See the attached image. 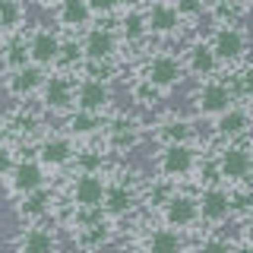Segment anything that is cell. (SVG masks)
Segmentation results:
<instances>
[{
	"label": "cell",
	"mask_w": 253,
	"mask_h": 253,
	"mask_svg": "<svg viewBox=\"0 0 253 253\" xmlns=\"http://www.w3.org/2000/svg\"><path fill=\"white\" fill-rule=\"evenodd\" d=\"M32 63V54H29V44H26V35H10L0 47V67L3 73H13V70H22Z\"/></svg>",
	"instance_id": "29"
},
{
	"label": "cell",
	"mask_w": 253,
	"mask_h": 253,
	"mask_svg": "<svg viewBox=\"0 0 253 253\" xmlns=\"http://www.w3.org/2000/svg\"><path fill=\"white\" fill-rule=\"evenodd\" d=\"M234 253H253V241H244L241 247H234Z\"/></svg>",
	"instance_id": "44"
},
{
	"label": "cell",
	"mask_w": 253,
	"mask_h": 253,
	"mask_svg": "<svg viewBox=\"0 0 253 253\" xmlns=\"http://www.w3.org/2000/svg\"><path fill=\"white\" fill-rule=\"evenodd\" d=\"M79 44H83L85 63H108V60H117V54H121V35L105 19H95L79 35Z\"/></svg>",
	"instance_id": "5"
},
{
	"label": "cell",
	"mask_w": 253,
	"mask_h": 253,
	"mask_svg": "<svg viewBox=\"0 0 253 253\" xmlns=\"http://www.w3.org/2000/svg\"><path fill=\"white\" fill-rule=\"evenodd\" d=\"M180 60H184V70H187V73H190V76H196L200 83H206V79H215L218 70H225V67H221V60H218V54L212 51L209 38L190 42Z\"/></svg>",
	"instance_id": "17"
},
{
	"label": "cell",
	"mask_w": 253,
	"mask_h": 253,
	"mask_svg": "<svg viewBox=\"0 0 253 253\" xmlns=\"http://www.w3.org/2000/svg\"><path fill=\"white\" fill-rule=\"evenodd\" d=\"M51 209H54V190L51 187H42V190L22 196V200L16 203V215L26 221V225H32V221H44L47 215H51Z\"/></svg>",
	"instance_id": "27"
},
{
	"label": "cell",
	"mask_w": 253,
	"mask_h": 253,
	"mask_svg": "<svg viewBox=\"0 0 253 253\" xmlns=\"http://www.w3.org/2000/svg\"><path fill=\"white\" fill-rule=\"evenodd\" d=\"M133 253H149V250H146V247H139V250H133Z\"/></svg>",
	"instance_id": "47"
},
{
	"label": "cell",
	"mask_w": 253,
	"mask_h": 253,
	"mask_svg": "<svg viewBox=\"0 0 253 253\" xmlns=\"http://www.w3.org/2000/svg\"><path fill=\"white\" fill-rule=\"evenodd\" d=\"M26 22V3L22 0H0V29L6 35H19Z\"/></svg>",
	"instance_id": "33"
},
{
	"label": "cell",
	"mask_w": 253,
	"mask_h": 253,
	"mask_svg": "<svg viewBox=\"0 0 253 253\" xmlns=\"http://www.w3.org/2000/svg\"><path fill=\"white\" fill-rule=\"evenodd\" d=\"M26 44H29L32 63H38V67H44V70L47 67H57L60 44H63V32L57 26H44V22H38V26L29 29Z\"/></svg>",
	"instance_id": "10"
},
{
	"label": "cell",
	"mask_w": 253,
	"mask_h": 253,
	"mask_svg": "<svg viewBox=\"0 0 253 253\" xmlns=\"http://www.w3.org/2000/svg\"><path fill=\"white\" fill-rule=\"evenodd\" d=\"M16 162H19V155H16V146H0V177H6Z\"/></svg>",
	"instance_id": "41"
},
{
	"label": "cell",
	"mask_w": 253,
	"mask_h": 253,
	"mask_svg": "<svg viewBox=\"0 0 253 253\" xmlns=\"http://www.w3.org/2000/svg\"><path fill=\"white\" fill-rule=\"evenodd\" d=\"M193 111L200 117H212L215 121L218 114H225L228 108L237 101V95H234V89H231V83L228 79H206V83H200V89L193 92Z\"/></svg>",
	"instance_id": "7"
},
{
	"label": "cell",
	"mask_w": 253,
	"mask_h": 253,
	"mask_svg": "<svg viewBox=\"0 0 253 253\" xmlns=\"http://www.w3.org/2000/svg\"><path fill=\"white\" fill-rule=\"evenodd\" d=\"M215 174L221 184H247L250 174H253V149L247 146L244 139L237 142H221V149L215 152Z\"/></svg>",
	"instance_id": "3"
},
{
	"label": "cell",
	"mask_w": 253,
	"mask_h": 253,
	"mask_svg": "<svg viewBox=\"0 0 253 253\" xmlns=\"http://www.w3.org/2000/svg\"><path fill=\"white\" fill-rule=\"evenodd\" d=\"M146 22H149V35L162 38V42H171V38L180 35V29L187 26L177 13V3L174 0H152L146 6Z\"/></svg>",
	"instance_id": "16"
},
{
	"label": "cell",
	"mask_w": 253,
	"mask_h": 253,
	"mask_svg": "<svg viewBox=\"0 0 253 253\" xmlns=\"http://www.w3.org/2000/svg\"><path fill=\"white\" fill-rule=\"evenodd\" d=\"M101 139H105V149L114 155H126L142 142V124L133 114H114L105 121V130H101Z\"/></svg>",
	"instance_id": "9"
},
{
	"label": "cell",
	"mask_w": 253,
	"mask_h": 253,
	"mask_svg": "<svg viewBox=\"0 0 253 253\" xmlns=\"http://www.w3.org/2000/svg\"><path fill=\"white\" fill-rule=\"evenodd\" d=\"M231 209H234V212H244V215L253 209V193H250L244 184L231 190Z\"/></svg>",
	"instance_id": "39"
},
{
	"label": "cell",
	"mask_w": 253,
	"mask_h": 253,
	"mask_svg": "<svg viewBox=\"0 0 253 253\" xmlns=\"http://www.w3.org/2000/svg\"><path fill=\"white\" fill-rule=\"evenodd\" d=\"M6 38H10V35H6V32L0 29V47H3V42H6Z\"/></svg>",
	"instance_id": "46"
},
{
	"label": "cell",
	"mask_w": 253,
	"mask_h": 253,
	"mask_svg": "<svg viewBox=\"0 0 253 253\" xmlns=\"http://www.w3.org/2000/svg\"><path fill=\"white\" fill-rule=\"evenodd\" d=\"M162 221L174 231H187V228L200 225V200L193 193H184V190H174L168 196V203L162 206Z\"/></svg>",
	"instance_id": "15"
},
{
	"label": "cell",
	"mask_w": 253,
	"mask_h": 253,
	"mask_svg": "<svg viewBox=\"0 0 253 253\" xmlns=\"http://www.w3.org/2000/svg\"><path fill=\"white\" fill-rule=\"evenodd\" d=\"M95 19H111V16H121V0H89Z\"/></svg>",
	"instance_id": "38"
},
{
	"label": "cell",
	"mask_w": 253,
	"mask_h": 253,
	"mask_svg": "<svg viewBox=\"0 0 253 253\" xmlns=\"http://www.w3.org/2000/svg\"><path fill=\"white\" fill-rule=\"evenodd\" d=\"M6 190H10V196H16V200H22V196L35 193V190L47 187V168L38 158H19L16 162V168L6 174Z\"/></svg>",
	"instance_id": "14"
},
{
	"label": "cell",
	"mask_w": 253,
	"mask_h": 253,
	"mask_svg": "<svg viewBox=\"0 0 253 253\" xmlns=\"http://www.w3.org/2000/svg\"><path fill=\"white\" fill-rule=\"evenodd\" d=\"M76 171H85V174H108V149L105 146H85L79 149L76 158H73Z\"/></svg>",
	"instance_id": "31"
},
{
	"label": "cell",
	"mask_w": 253,
	"mask_h": 253,
	"mask_svg": "<svg viewBox=\"0 0 253 253\" xmlns=\"http://www.w3.org/2000/svg\"><path fill=\"white\" fill-rule=\"evenodd\" d=\"M209 44L218 54L221 67L228 70L234 63H241L244 54H247V32L237 26V22H215L209 32Z\"/></svg>",
	"instance_id": "8"
},
{
	"label": "cell",
	"mask_w": 253,
	"mask_h": 253,
	"mask_svg": "<svg viewBox=\"0 0 253 253\" xmlns=\"http://www.w3.org/2000/svg\"><path fill=\"white\" fill-rule=\"evenodd\" d=\"M130 95H133V101L136 105H142V108H155L158 101L165 98V92H158L152 83H146L142 76H136V83L130 85Z\"/></svg>",
	"instance_id": "35"
},
{
	"label": "cell",
	"mask_w": 253,
	"mask_h": 253,
	"mask_svg": "<svg viewBox=\"0 0 253 253\" xmlns=\"http://www.w3.org/2000/svg\"><path fill=\"white\" fill-rule=\"evenodd\" d=\"M85 63V54H83V44H79L76 35H63V44H60V57H57V70L63 73H79Z\"/></svg>",
	"instance_id": "32"
},
{
	"label": "cell",
	"mask_w": 253,
	"mask_h": 253,
	"mask_svg": "<svg viewBox=\"0 0 253 253\" xmlns=\"http://www.w3.org/2000/svg\"><path fill=\"white\" fill-rule=\"evenodd\" d=\"M196 253H234V247L228 244V237L212 234V237H206L200 247H196Z\"/></svg>",
	"instance_id": "40"
},
{
	"label": "cell",
	"mask_w": 253,
	"mask_h": 253,
	"mask_svg": "<svg viewBox=\"0 0 253 253\" xmlns=\"http://www.w3.org/2000/svg\"><path fill=\"white\" fill-rule=\"evenodd\" d=\"M136 203H142V187L136 184V174L133 171H124V168H114L108 174V190H105V215L114 221V218H124L136 209Z\"/></svg>",
	"instance_id": "2"
},
{
	"label": "cell",
	"mask_w": 253,
	"mask_h": 253,
	"mask_svg": "<svg viewBox=\"0 0 253 253\" xmlns=\"http://www.w3.org/2000/svg\"><path fill=\"white\" fill-rule=\"evenodd\" d=\"M196 200H200V218L206 225H225V221L234 215L231 190H228V184H221V180L206 184L200 193H196Z\"/></svg>",
	"instance_id": "13"
},
{
	"label": "cell",
	"mask_w": 253,
	"mask_h": 253,
	"mask_svg": "<svg viewBox=\"0 0 253 253\" xmlns=\"http://www.w3.org/2000/svg\"><path fill=\"white\" fill-rule=\"evenodd\" d=\"M215 136L221 142H237V139H244L250 133V126H253V111L244 105V101H234L231 108L225 111V114H218L215 117Z\"/></svg>",
	"instance_id": "20"
},
{
	"label": "cell",
	"mask_w": 253,
	"mask_h": 253,
	"mask_svg": "<svg viewBox=\"0 0 253 253\" xmlns=\"http://www.w3.org/2000/svg\"><path fill=\"white\" fill-rule=\"evenodd\" d=\"M152 139L158 142V146H180V142H196L200 133H196L193 121L177 117V114H168V117H162V121L155 124Z\"/></svg>",
	"instance_id": "24"
},
{
	"label": "cell",
	"mask_w": 253,
	"mask_h": 253,
	"mask_svg": "<svg viewBox=\"0 0 253 253\" xmlns=\"http://www.w3.org/2000/svg\"><path fill=\"white\" fill-rule=\"evenodd\" d=\"M196 171H203V155L196 149V142H180V146H158L155 152V174L168 184L193 177Z\"/></svg>",
	"instance_id": "1"
},
{
	"label": "cell",
	"mask_w": 253,
	"mask_h": 253,
	"mask_svg": "<svg viewBox=\"0 0 253 253\" xmlns=\"http://www.w3.org/2000/svg\"><path fill=\"white\" fill-rule=\"evenodd\" d=\"M105 114H92V111H70L67 114V124H63V133H70L73 139H92L105 130Z\"/></svg>",
	"instance_id": "28"
},
{
	"label": "cell",
	"mask_w": 253,
	"mask_h": 253,
	"mask_svg": "<svg viewBox=\"0 0 253 253\" xmlns=\"http://www.w3.org/2000/svg\"><path fill=\"white\" fill-rule=\"evenodd\" d=\"M76 152H79V146L70 133H44V139L35 146V158L47 171H60L67 165H73Z\"/></svg>",
	"instance_id": "12"
},
{
	"label": "cell",
	"mask_w": 253,
	"mask_h": 253,
	"mask_svg": "<svg viewBox=\"0 0 253 253\" xmlns=\"http://www.w3.org/2000/svg\"><path fill=\"white\" fill-rule=\"evenodd\" d=\"M244 237H247V241H253V209L244 215Z\"/></svg>",
	"instance_id": "43"
},
{
	"label": "cell",
	"mask_w": 253,
	"mask_h": 253,
	"mask_svg": "<svg viewBox=\"0 0 253 253\" xmlns=\"http://www.w3.org/2000/svg\"><path fill=\"white\" fill-rule=\"evenodd\" d=\"M139 76L146 79V83H152L158 92L168 95L171 89H177V85L184 83L187 70H184V60H180L177 54H171V51H155V54H149V57L142 60Z\"/></svg>",
	"instance_id": "4"
},
{
	"label": "cell",
	"mask_w": 253,
	"mask_h": 253,
	"mask_svg": "<svg viewBox=\"0 0 253 253\" xmlns=\"http://www.w3.org/2000/svg\"><path fill=\"white\" fill-rule=\"evenodd\" d=\"M174 184H168V180H162V177H155L149 187H142V203L146 206H152V209H162L165 203H168V196L174 193Z\"/></svg>",
	"instance_id": "34"
},
{
	"label": "cell",
	"mask_w": 253,
	"mask_h": 253,
	"mask_svg": "<svg viewBox=\"0 0 253 253\" xmlns=\"http://www.w3.org/2000/svg\"><path fill=\"white\" fill-rule=\"evenodd\" d=\"M38 101L51 114H70V111H76V76L63 73V70H51L42 92H38Z\"/></svg>",
	"instance_id": "6"
},
{
	"label": "cell",
	"mask_w": 253,
	"mask_h": 253,
	"mask_svg": "<svg viewBox=\"0 0 253 253\" xmlns=\"http://www.w3.org/2000/svg\"><path fill=\"white\" fill-rule=\"evenodd\" d=\"M114 29L121 35V44H126V47H139L152 38L149 35V22H146V10H121Z\"/></svg>",
	"instance_id": "25"
},
{
	"label": "cell",
	"mask_w": 253,
	"mask_h": 253,
	"mask_svg": "<svg viewBox=\"0 0 253 253\" xmlns=\"http://www.w3.org/2000/svg\"><path fill=\"white\" fill-rule=\"evenodd\" d=\"M177 3V13L184 22H200L206 13H209V3L206 0H174Z\"/></svg>",
	"instance_id": "36"
},
{
	"label": "cell",
	"mask_w": 253,
	"mask_h": 253,
	"mask_svg": "<svg viewBox=\"0 0 253 253\" xmlns=\"http://www.w3.org/2000/svg\"><path fill=\"white\" fill-rule=\"evenodd\" d=\"M54 19H57V29L63 35L79 38L95 22V13H92L89 0H60V3L54 6Z\"/></svg>",
	"instance_id": "18"
},
{
	"label": "cell",
	"mask_w": 253,
	"mask_h": 253,
	"mask_svg": "<svg viewBox=\"0 0 253 253\" xmlns=\"http://www.w3.org/2000/svg\"><path fill=\"white\" fill-rule=\"evenodd\" d=\"M3 133L10 136L16 146H26V142L44 139V130H42V117H38V111H26V108H16L10 117H6L3 124Z\"/></svg>",
	"instance_id": "23"
},
{
	"label": "cell",
	"mask_w": 253,
	"mask_h": 253,
	"mask_svg": "<svg viewBox=\"0 0 253 253\" xmlns=\"http://www.w3.org/2000/svg\"><path fill=\"white\" fill-rule=\"evenodd\" d=\"M149 3H152V0H121L124 10H146Z\"/></svg>",
	"instance_id": "42"
},
{
	"label": "cell",
	"mask_w": 253,
	"mask_h": 253,
	"mask_svg": "<svg viewBox=\"0 0 253 253\" xmlns=\"http://www.w3.org/2000/svg\"><path fill=\"white\" fill-rule=\"evenodd\" d=\"M76 108L79 111H92V114H105L111 108V85L105 79L79 76L76 79Z\"/></svg>",
	"instance_id": "22"
},
{
	"label": "cell",
	"mask_w": 253,
	"mask_h": 253,
	"mask_svg": "<svg viewBox=\"0 0 253 253\" xmlns=\"http://www.w3.org/2000/svg\"><path fill=\"white\" fill-rule=\"evenodd\" d=\"M76 247L83 253H98L101 247L111 244V218H98V221H89V225H76L70 228Z\"/></svg>",
	"instance_id": "26"
},
{
	"label": "cell",
	"mask_w": 253,
	"mask_h": 253,
	"mask_svg": "<svg viewBox=\"0 0 253 253\" xmlns=\"http://www.w3.org/2000/svg\"><path fill=\"white\" fill-rule=\"evenodd\" d=\"M149 253H184V237L180 231H174V228H152V231L146 234V244H142Z\"/></svg>",
	"instance_id": "30"
},
{
	"label": "cell",
	"mask_w": 253,
	"mask_h": 253,
	"mask_svg": "<svg viewBox=\"0 0 253 253\" xmlns=\"http://www.w3.org/2000/svg\"><path fill=\"white\" fill-rule=\"evenodd\" d=\"M231 89L237 98H244V101H253V63H247V67L241 70L234 79H231Z\"/></svg>",
	"instance_id": "37"
},
{
	"label": "cell",
	"mask_w": 253,
	"mask_h": 253,
	"mask_svg": "<svg viewBox=\"0 0 253 253\" xmlns=\"http://www.w3.org/2000/svg\"><path fill=\"white\" fill-rule=\"evenodd\" d=\"M105 190H108V174L76 171V177L67 187V200L73 209H98L105 203Z\"/></svg>",
	"instance_id": "11"
},
{
	"label": "cell",
	"mask_w": 253,
	"mask_h": 253,
	"mask_svg": "<svg viewBox=\"0 0 253 253\" xmlns=\"http://www.w3.org/2000/svg\"><path fill=\"white\" fill-rule=\"evenodd\" d=\"M35 3H38V6H51V10H54V6H57L60 0H35Z\"/></svg>",
	"instance_id": "45"
},
{
	"label": "cell",
	"mask_w": 253,
	"mask_h": 253,
	"mask_svg": "<svg viewBox=\"0 0 253 253\" xmlns=\"http://www.w3.org/2000/svg\"><path fill=\"white\" fill-rule=\"evenodd\" d=\"M13 247H16V253H57L60 241L47 221H32V225H26L16 234Z\"/></svg>",
	"instance_id": "19"
},
{
	"label": "cell",
	"mask_w": 253,
	"mask_h": 253,
	"mask_svg": "<svg viewBox=\"0 0 253 253\" xmlns=\"http://www.w3.org/2000/svg\"><path fill=\"white\" fill-rule=\"evenodd\" d=\"M44 79H47V70L38 67V63H29V67H22V70L3 73V89H6V95L26 101V98H32V95L42 92Z\"/></svg>",
	"instance_id": "21"
}]
</instances>
